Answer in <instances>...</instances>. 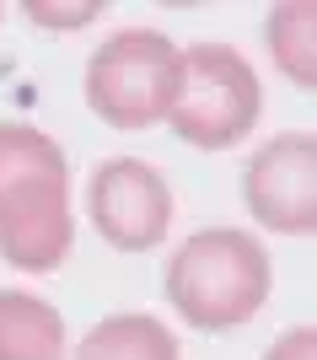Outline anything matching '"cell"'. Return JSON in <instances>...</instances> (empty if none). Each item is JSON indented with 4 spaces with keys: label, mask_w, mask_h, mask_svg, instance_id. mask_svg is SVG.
<instances>
[{
    "label": "cell",
    "mask_w": 317,
    "mask_h": 360,
    "mask_svg": "<svg viewBox=\"0 0 317 360\" xmlns=\"http://www.w3.org/2000/svg\"><path fill=\"white\" fill-rule=\"evenodd\" d=\"M274 290L269 248L242 226H205L167 253L162 296L194 333L247 328Z\"/></svg>",
    "instance_id": "cell-2"
},
{
    "label": "cell",
    "mask_w": 317,
    "mask_h": 360,
    "mask_svg": "<svg viewBox=\"0 0 317 360\" xmlns=\"http://www.w3.org/2000/svg\"><path fill=\"white\" fill-rule=\"evenodd\" d=\"M242 205L274 237H317V135H269L242 167Z\"/></svg>",
    "instance_id": "cell-6"
},
{
    "label": "cell",
    "mask_w": 317,
    "mask_h": 360,
    "mask_svg": "<svg viewBox=\"0 0 317 360\" xmlns=\"http://www.w3.org/2000/svg\"><path fill=\"white\" fill-rule=\"evenodd\" d=\"M22 16L32 27H48V32H76V27H91L103 16V0H76V6H65V0H27Z\"/></svg>",
    "instance_id": "cell-10"
},
{
    "label": "cell",
    "mask_w": 317,
    "mask_h": 360,
    "mask_svg": "<svg viewBox=\"0 0 317 360\" xmlns=\"http://www.w3.org/2000/svg\"><path fill=\"white\" fill-rule=\"evenodd\" d=\"M86 215L113 253H151L172 231V183L140 156H108L86 178Z\"/></svg>",
    "instance_id": "cell-5"
},
{
    "label": "cell",
    "mask_w": 317,
    "mask_h": 360,
    "mask_svg": "<svg viewBox=\"0 0 317 360\" xmlns=\"http://www.w3.org/2000/svg\"><path fill=\"white\" fill-rule=\"evenodd\" d=\"M264 119V81L237 44H188L172 97V135L194 150H237Z\"/></svg>",
    "instance_id": "cell-4"
},
{
    "label": "cell",
    "mask_w": 317,
    "mask_h": 360,
    "mask_svg": "<svg viewBox=\"0 0 317 360\" xmlns=\"http://www.w3.org/2000/svg\"><path fill=\"white\" fill-rule=\"evenodd\" d=\"M70 162L38 124L0 119V258L22 274H54L70 258Z\"/></svg>",
    "instance_id": "cell-1"
},
{
    "label": "cell",
    "mask_w": 317,
    "mask_h": 360,
    "mask_svg": "<svg viewBox=\"0 0 317 360\" xmlns=\"http://www.w3.org/2000/svg\"><path fill=\"white\" fill-rule=\"evenodd\" d=\"M264 44H269L274 70L290 86H317V6L312 0H280L264 16Z\"/></svg>",
    "instance_id": "cell-9"
},
{
    "label": "cell",
    "mask_w": 317,
    "mask_h": 360,
    "mask_svg": "<svg viewBox=\"0 0 317 360\" xmlns=\"http://www.w3.org/2000/svg\"><path fill=\"white\" fill-rule=\"evenodd\" d=\"M264 360H317V328L312 323H296L264 349Z\"/></svg>",
    "instance_id": "cell-11"
},
{
    "label": "cell",
    "mask_w": 317,
    "mask_h": 360,
    "mask_svg": "<svg viewBox=\"0 0 317 360\" xmlns=\"http://www.w3.org/2000/svg\"><path fill=\"white\" fill-rule=\"evenodd\" d=\"M178 70L183 49L162 27H119L91 49L81 97H86L91 119L135 135V129L167 124L172 97H178Z\"/></svg>",
    "instance_id": "cell-3"
},
{
    "label": "cell",
    "mask_w": 317,
    "mask_h": 360,
    "mask_svg": "<svg viewBox=\"0 0 317 360\" xmlns=\"http://www.w3.org/2000/svg\"><path fill=\"white\" fill-rule=\"evenodd\" d=\"M0 360H70L60 307L32 290H0Z\"/></svg>",
    "instance_id": "cell-7"
},
{
    "label": "cell",
    "mask_w": 317,
    "mask_h": 360,
    "mask_svg": "<svg viewBox=\"0 0 317 360\" xmlns=\"http://www.w3.org/2000/svg\"><path fill=\"white\" fill-rule=\"evenodd\" d=\"M70 360H183V345L156 312H108L81 333Z\"/></svg>",
    "instance_id": "cell-8"
},
{
    "label": "cell",
    "mask_w": 317,
    "mask_h": 360,
    "mask_svg": "<svg viewBox=\"0 0 317 360\" xmlns=\"http://www.w3.org/2000/svg\"><path fill=\"white\" fill-rule=\"evenodd\" d=\"M0 16H6V11H0Z\"/></svg>",
    "instance_id": "cell-12"
}]
</instances>
